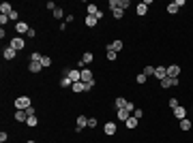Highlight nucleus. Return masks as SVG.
<instances>
[{"instance_id":"obj_1","label":"nucleus","mask_w":193,"mask_h":143,"mask_svg":"<svg viewBox=\"0 0 193 143\" xmlns=\"http://www.w3.org/2000/svg\"><path fill=\"white\" fill-rule=\"evenodd\" d=\"M86 11H88V15H92V17H96L99 21L103 19V11H101V9H99L96 4H92V2H88V4H86Z\"/></svg>"},{"instance_id":"obj_2","label":"nucleus","mask_w":193,"mask_h":143,"mask_svg":"<svg viewBox=\"0 0 193 143\" xmlns=\"http://www.w3.org/2000/svg\"><path fill=\"white\" fill-rule=\"evenodd\" d=\"M82 81L95 88V83H96V81H95V77H92V73H90V68H82Z\"/></svg>"},{"instance_id":"obj_3","label":"nucleus","mask_w":193,"mask_h":143,"mask_svg":"<svg viewBox=\"0 0 193 143\" xmlns=\"http://www.w3.org/2000/svg\"><path fill=\"white\" fill-rule=\"evenodd\" d=\"M15 107H17V109H28V107H32V102H30L28 96H19V98L15 100Z\"/></svg>"},{"instance_id":"obj_4","label":"nucleus","mask_w":193,"mask_h":143,"mask_svg":"<svg viewBox=\"0 0 193 143\" xmlns=\"http://www.w3.org/2000/svg\"><path fill=\"white\" fill-rule=\"evenodd\" d=\"M86 126H88V118H86V115H80V118L75 120V133H82Z\"/></svg>"},{"instance_id":"obj_5","label":"nucleus","mask_w":193,"mask_h":143,"mask_svg":"<svg viewBox=\"0 0 193 143\" xmlns=\"http://www.w3.org/2000/svg\"><path fill=\"white\" fill-rule=\"evenodd\" d=\"M26 45V41L22 39V37H15V39H11V43H9V47H13L15 51H19V49H24Z\"/></svg>"},{"instance_id":"obj_6","label":"nucleus","mask_w":193,"mask_h":143,"mask_svg":"<svg viewBox=\"0 0 193 143\" xmlns=\"http://www.w3.org/2000/svg\"><path fill=\"white\" fill-rule=\"evenodd\" d=\"M154 77L161 81V79H165L167 77V66H154Z\"/></svg>"},{"instance_id":"obj_7","label":"nucleus","mask_w":193,"mask_h":143,"mask_svg":"<svg viewBox=\"0 0 193 143\" xmlns=\"http://www.w3.org/2000/svg\"><path fill=\"white\" fill-rule=\"evenodd\" d=\"M178 75H180V66H178V64H170V66H167V77L174 79V77H178Z\"/></svg>"},{"instance_id":"obj_8","label":"nucleus","mask_w":193,"mask_h":143,"mask_svg":"<svg viewBox=\"0 0 193 143\" xmlns=\"http://www.w3.org/2000/svg\"><path fill=\"white\" fill-rule=\"evenodd\" d=\"M73 83H77V81H82V71H75V68H71L69 71V75H67Z\"/></svg>"},{"instance_id":"obj_9","label":"nucleus","mask_w":193,"mask_h":143,"mask_svg":"<svg viewBox=\"0 0 193 143\" xmlns=\"http://www.w3.org/2000/svg\"><path fill=\"white\" fill-rule=\"evenodd\" d=\"M15 30H17V34H28L30 26H28V24H24V21H17V24H15Z\"/></svg>"},{"instance_id":"obj_10","label":"nucleus","mask_w":193,"mask_h":143,"mask_svg":"<svg viewBox=\"0 0 193 143\" xmlns=\"http://www.w3.org/2000/svg\"><path fill=\"white\" fill-rule=\"evenodd\" d=\"M116 118H118L120 122H127V120L131 118V111H127V109H118V111H116Z\"/></svg>"},{"instance_id":"obj_11","label":"nucleus","mask_w":193,"mask_h":143,"mask_svg":"<svg viewBox=\"0 0 193 143\" xmlns=\"http://www.w3.org/2000/svg\"><path fill=\"white\" fill-rule=\"evenodd\" d=\"M122 47H125V43H122V41H112V43H107V47H105V49H112V51H116V53H118Z\"/></svg>"},{"instance_id":"obj_12","label":"nucleus","mask_w":193,"mask_h":143,"mask_svg":"<svg viewBox=\"0 0 193 143\" xmlns=\"http://www.w3.org/2000/svg\"><path fill=\"white\" fill-rule=\"evenodd\" d=\"M2 56H4V60H13V58L17 56V51H15L13 47H4L2 49Z\"/></svg>"},{"instance_id":"obj_13","label":"nucleus","mask_w":193,"mask_h":143,"mask_svg":"<svg viewBox=\"0 0 193 143\" xmlns=\"http://www.w3.org/2000/svg\"><path fill=\"white\" fill-rule=\"evenodd\" d=\"M174 115H176V120H185V118H187V109L178 105V107L174 109Z\"/></svg>"},{"instance_id":"obj_14","label":"nucleus","mask_w":193,"mask_h":143,"mask_svg":"<svg viewBox=\"0 0 193 143\" xmlns=\"http://www.w3.org/2000/svg\"><path fill=\"white\" fill-rule=\"evenodd\" d=\"M15 120H17V122H22V124H26V120H28V113H26L24 109H17V111H15Z\"/></svg>"},{"instance_id":"obj_15","label":"nucleus","mask_w":193,"mask_h":143,"mask_svg":"<svg viewBox=\"0 0 193 143\" xmlns=\"http://www.w3.org/2000/svg\"><path fill=\"white\" fill-rule=\"evenodd\" d=\"M103 130H105L107 137H112V135H116V124H114V122H107V124L103 126Z\"/></svg>"},{"instance_id":"obj_16","label":"nucleus","mask_w":193,"mask_h":143,"mask_svg":"<svg viewBox=\"0 0 193 143\" xmlns=\"http://www.w3.org/2000/svg\"><path fill=\"white\" fill-rule=\"evenodd\" d=\"M135 13H138L140 17H144L146 13H148V4H144V2H140V4L135 6Z\"/></svg>"},{"instance_id":"obj_17","label":"nucleus","mask_w":193,"mask_h":143,"mask_svg":"<svg viewBox=\"0 0 193 143\" xmlns=\"http://www.w3.org/2000/svg\"><path fill=\"white\" fill-rule=\"evenodd\" d=\"M84 24H86L88 28H95L96 24H99V19H96V17H92V15H86V19H84Z\"/></svg>"},{"instance_id":"obj_18","label":"nucleus","mask_w":193,"mask_h":143,"mask_svg":"<svg viewBox=\"0 0 193 143\" xmlns=\"http://www.w3.org/2000/svg\"><path fill=\"white\" fill-rule=\"evenodd\" d=\"M11 11H13V6H11L9 2H2V4H0V15H9Z\"/></svg>"},{"instance_id":"obj_19","label":"nucleus","mask_w":193,"mask_h":143,"mask_svg":"<svg viewBox=\"0 0 193 143\" xmlns=\"http://www.w3.org/2000/svg\"><path fill=\"white\" fill-rule=\"evenodd\" d=\"M41 68H43L41 62H30V64H28V71H30V73H41Z\"/></svg>"},{"instance_id":"obj_20","label":"nucleus","mask_w":193,"mask_h":143,"mask_svg":"<svg viewBox=\"0 0 193 143\" xmlns=\"http://www.w3.org/2000/svg\"><path fill=\"white\" fill-rule=\"evenodd\" d=\"M92 60H95V56H92V51H86V53H84V56H82V62H84V64H86V66H88V64H90V62H92Z\"/></svg>"},{"instance_id":"obj_21","label":"nucleus","mask_w":193,"mask_h":143,"mask_svg":"<svg viewBox=\"0 0 193 143\" xmlns=\"http://www.w3.org/2000/svg\"><path fill=\"white\" fill-rule=\"evenodd\" d=\"M138 122H140V120H138V118H133V115H131V118H129V120H127V122H125V124H127V128H131V130H133V128H138Z\"/></svg>"},{"instance_id":"obj_22","label":"nucleus","mask_w":193,"mask_h":143,"mask_svg":"<svg viewBox=\"0 0 193 143\" xmlns=\"http://www.w3.org/2000/svg\"><path fill=\"white\" fill-rule=\"evenodd\" d=\"M71 86H73V81L69 77H60V88H71Z\"/></svg>"},{"instance_id":"obj_23","label":"nucleus","mask_w":193,"mask_h":143,"mask_svg":"<svg viewBox=\"0 0 193 143\" xmlns=\"http://www.w3.org/2000/svg\"><path fill=\"white\" fill-rule=\"evenodd\" d=\"M125 105H127V100H125V98H120V96L114 100V107H116V109H125Z\"/></svg>"},{"instance_id":"obj_24","label":"nucleus","mask_w":193,"mask_h":143,"mask_svg":"<svg viewBox=\"0 0 193 143\" xmlns=\"http://www.w3.org/2000/svg\"><path fill=\"white\" fill-rule=\"evenodd\" d=\"M37 124H39L37 115H28V120H26V126H30V128H32V126H37Z\"/></svg>"},{"instance_id":"obj_25","label":"nucleus","mask_w":193,"mask_h":143,"mask_svg":"<svg viewBox=\"0 0 193 143\" xmlns=\"http://www.w3.org/2000/svg\"><path fill=\"white\" fill-rule=\"evenodd\" d=\"M51 15H54V17H56V19H64V17H67V15H64V11H62V9H60V6H58V9H56V11H54V13H51Z\"/></svg>"},{"instance_id":"obj_26","label":"nucleus","mask_w":193,"mask_h":143,"mask_svg":"<svg viewBox=\"0 0 193 143\" xmlns=\"http://www.w3.org/2000/svg\"><path fill=\"white\" fill-rule=\"evenodd\" d=\"M122 15H125L122 9H114V11H112V17H114V19H122Z\"/></svg>"},{"instance_id":"obj_27","label":"nucleus","mask_w":193,"mask_h":143,"mask_svg":"<svg viewBox=\"0 0 193 143\" xmlns=\"http://www.w3.org/2000/svg\"><path fill=\"white\" fill-rule=\"evenodd\" d=\"M167 13H172V15L178 13V4H176V2H170V4H167Z\"/></svg>"},{"instance_id":"obj_28","label":"nucleus","mask_w":193,"mask_h":143,"mask_svg":"<svg viewBox=\"0 0 193 143\" xmlns=\"http://www.w3.org/2000/svg\"><path fill=\"white\" fill-rule=\"evenodd\" d=\"M109 6H112V11L114 9H122V2L120 0H109Z\"/></svg>"},{"instance_id":"obj_29","label":"nucleus","mask_w":193,"mask_h":143,"mask_svg":"<svg viewBox=\"0 0 193 143\" xmlns=\"http://www.w3.org/2000/svg\"><path fill=\"white\" fill-rule=\"evenodd\" d=\"M9 19H11V21H15V24L19 21V15H17V11H15V9H13V11L9 13Z\"/></svg>"},{"instance_id":"obj_30","label":"nucleus","mask_w":193,"mask_h":143,"mask_svg":"<svg viewBox=\"0 0 193 143\" xmlns=\"http://www.w3.org/2000/svg\"><path fill=\"white\" fill-rule=\"evenodd\" d=\"M41 58H43V56H41L39 51H35V53H30V62H41Z\"/></svg>"},{"instance_id":"obj_31","label":"nucleus","mask_w":193,"mask_h":143,"mask_svg":"<svg viewBox=\"0 0 193 143\" xmlns=\"http://www.w3.org/2000/svg\"><path fill=\"white\" fill-rule=\"evenodd\" d=\"M180 128H183V130H189V128H191V122H189L187 118H185V120H180Z\"/></svg>"},{"instance_id":"obj_32","label":"nucleus","mask_w":193,"mask_h":143,"mask_svg":"<svg viewBox=\"0 0 193 143\" xmlns=\"http://www.w3.org/2000/svg\"><path fill=\"white\" fill-rule=\"evenodd\" d=\"M49 64H51V58H47V56H43V58H41V66H43V68H47Z\"/></svg>"},{"instance_id":"obj_33","label":"nucleus","mask_w":193,"mask_h":143,"mask_svg":"<svg viewBox=\"0 0 193 143\" xmlns=\"http://www.w3.org/2000/svg\"><path fill=\"white\" fill-rule=\"evenodd\" d=\"M146 79H148V77H146L144 73H140V75H138V77H135V81H138V83H140V86H144V83H146Z\"/></svg>"},{"instance_id":"obj_34","label":"nucleus","mask_w":193,"mask_h":143,"mask_svg":"<svg viewBox=\"0 0 193 143\" xmlns=\"http://www.w3.org/2000/svg\"><path fill=\"white\" fill-rule=\"evenodd\" d=\"M105 51H107V60H112V62H114V60L118 58V53H116V51H112V49H105Z\"/></svg>"},{"instance_id":"obj_35","label":"nucleus","mask_w":193,"mask_h":143,"mask_svg":"<svg viewBox=\"0 0 193 143\" xmlns=\"http://www.w3.org/2000/svg\"><path fill=\"white\" fill-rule=\"evenodd\" d=\"M142 73H144L146 77H148V75H154V66H150V64H148V66H146V68L142 71Z\"/></svg>"},{"instance_id":"obj_36","label":"nucleus","mask_w":193,"mask_h":143,"mask_svg":"<svg viewBox=\"0 0 193 143\" xmlns=\"http://www.w3.org/2000/svg\"><path fill=\"white\" fill-rule=\"evenodd\" d=\"M125 109H127V111H131V113H133V111H135V105H133V102H131V100H127V105H125Z\"/></svg>"},{"instance_id":"obj_37","label":"nucleus","mask_w":193,"mask_h":143,"mask_svg":"<svg viewBox=\"0 0 193 143\" xmlns=\"http://www.w3.org/2000/svg\"><path fill=\"white\" fill-rule=\"evenodd\" d=\"M11 19H9V15H0V24H2V28H4V24H9Z\"/></svg>"},{"instance_id":"obj_38","label":"nucleus","mask_w":193,"mask_h":143,"mask_svg":"<svg viewBox=\"0 0 193 143\" xmlns=\"http://www.w3.org/2000/svg\"><path fill=\"white\" fill-rule=\"evenodd\" d=\"M142 115H144V111H142V109H135V111H133V118H138V120H142Z\"/></svg>"},{"instance_id":"obj_39","label":"nucleus","mask_w":193,"mask_h":143,"mask_svg":"<svg viewBox=\"0 0 193 143\" xmlns=\"http://www.w3.org/2000/svg\"><path fill=\"white\" fill-rule=\"evenodd\" d=\"M26 37H28V39H35V37H37V30H35V28H30V30H28V34H26Z\"/></svg>"},{"instance_id":"obj_40","label":"nucleus","mask_w":193,"mask_h":143,"mask_svg":"<svg viewBox=\"0 0 193 143\" xmlns=\"http://www.w3.org/2000/svg\"><path fill=\"white\" fill-rule=\"evenodd\" d=\"M45 6H47L49 11H51V13H54V11H56V9H58V6H56V4H54V2H51V0H49L47 4H45Z\"/></svg>"},{"instance_id":"obj_41","label":"nucleus","mask_w":193,"mask_h":143,"mask_svg":"<svg viewBox=\"0 0 193 143\" xmlns=\"http://www.w3.org/2000/svg\"><path fill=\"white\" fill-rule=\"evenodd\" d=\"M88 126L95 128V126H96V118H88Z\"/></svg>"},{"instance_id":"obj_42","label":"nucleus","mask_w":193,"mask_h":143,"mask_svg":"<svg viewBox=\"0 0 193 143\" xmlns=\"http://www.w3.org/2000/svg\"><path fill=\"white\" fill-rule=\"evenodd\" d=\"M170 107L176 109V107H178V100H176V98H170Z\"/></svg>"},{"instance_id":"obj_43","label":"nucleus","mask_w":193,"mask_h":143,"mask_svg":"<svg viewBox=\"0 0 193 143\" xmlns=\"http://www.w3.org/2000/svg\"><path fill=\"white\" fill-rule=\"evenodd\" d=\"M120 2H122V11H125L127 6H131V0H120Z\"/></svg>"},{"instance_id":"obj_44","label":"nucleus","mask_w":193,"mask_h":143,"mask_svg":"<svg viewBox=\"0 0 193 143\" xmlns=\"http://www.w3.org/2000/svg\"><path fill=\"white\" fill-rule=\"evenodd\" d=\"M24 111H26L28 115H35V113H37V111H35V107H28V109H24Z\"/></svg>"},{"instance_id":"obj_45","label":"nucleus","mask_w":193,"mask_h":143,"mask_svg":"<svg viewBox=\"0 0 193 143\" xmlns=\"http://www.w3.org/2000/svg\"><path fill=\"white\" fill-rule=\"evenodd\" d=\"M6 139H9V135H6V133H4V130H2V133H0V141L4 143V141H6Z\"/></svg>"},{"instance_id":"obj_46","label":"nucleus","mask_w":193,"mask_h":143,"mask_svg":"<svg viewBox=\"0 0 193 143\" xmlns=\"http://www.w3.org/2000/svg\"><path fill=\"white\" fill-rule=\"evenodd\" d=\"M28 143H37V141H28Z\"/></svg>"}]
</instances>
